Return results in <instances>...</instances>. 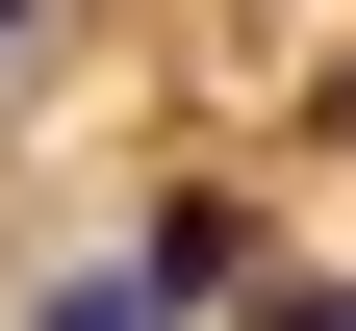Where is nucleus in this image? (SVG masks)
<instances>
[{"label": "nucleus", "mask_w": 356, "mask_h": 331, "mask_svg": "<svg viewBox=\"0 0 356 331\" xmlns=\"http://www.w3.org/2000/svg\"><path fill=\"white\" fill-rule=\"evenodd\" d=\"M0 52H51V0H0Z\"/></svg>", "instance_id": "nucleus-3"}, {"label": "nucleus", "mask_w": 356, "mask_h": 331, "mask_svg": "<svg viewBox=\"0 0 356 331\" xmlns=\"http://www.w3.org/2000/svg\"><path fill=\"white\" fill-rule=\"evenodd\" d=\"M26 331H153V306H127V255H102V280H51V306H26Z\"/></svg>", "instance_id": "nucleus-2"}, {"label": "nucleus", "mask_w": 356, "mask_h": 331, "mask_svg": "<svg viewBox=\"0 0 356 331\" xmlns=\"http://www.w3.org/2000/svg\"><path fill=\"white\" fill-rule=\"evenodd\" d=\"M127 306H153V331L254 306V204H153V229H127Z\"/></svg>", "instance_id": "nucleus-1"}]
</instances>
